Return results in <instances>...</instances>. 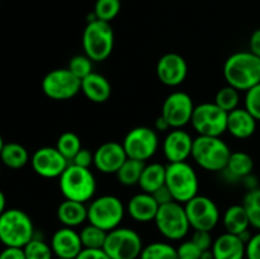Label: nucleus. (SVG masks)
<instances>
[{
  "mask_svg": "<svg viewBox=\"0 0 260 259\" xmlns=\"http://www.w3.org/2000/svg\"><path fill=\"white\" fill-rule=\"evenodd\" d=\"M222 71L228 85L248 91L260 83V57L250 51L235 52L226 58Z\"/></svg>",
  "mask_w": 260,
  "mask_h": 259,
  "instance_id": "obj_1",
  "label": "nucleus"
},
{
  "mask_svg": "<svg viewBox=\"0 0 260 259\" xmlns=\"http://www.w3.org/2000/svg\"><path fill=\"white\" fill-rule=\"evenodd\" d=\"M35 238V225L28 213L19 208L5 210L0 216V243L4 246L24 248Z\"/></svg>",
  "mask_w": 260,
  "mask_h": 259,
  "instance_id": "obj_2",
  "label": "nucleus"
},
{
  "mask_svg": "<svg viewBox=\"0 0 260 259\" xmlns=\"http://www.w3.org/2000/svg\"><path fill=\"white\" fill-rule=\"evenodd\" d=\"M58 179L60 190L65 200L86 203L93 200L95 195V177L88 168L78 167L70 163Z\"/></svg>",
  "mask_w": 260,
  "mask_h": 259,
  "instance_id": "obj_3",
  "label": "nucleus"
},
{
  "mask_svg": "<svg viewBox=\"0 0 260 259\" xmlns=\"http://www.w3.org/2000/svg\"><path fill=\"white\" fill-rule=\"evenodd\" d=\"M229 145L221 137L200 136L193 140L192 157L207 172H222L231 155Z\"/></svg>",
  "mask_w": 260,
  "mask_h": 259,
  "instance_id": "obj_4",
  "label": "nucleus"
},
{
  "mask_svg": "<svg viewBox=\"0 0 260 259\" xmlns=\"http://www.w3.org/2000/svg\"><path fill=\"white\" fill-rule=\"evenodd\" d=\"M84 53L93 62H102L111 56L114 47V32L111 23L94 19L86 23L83 32Z\"/></svg>",
  "mask_w": 260,
  "mask_h": 259,
  "instance_id": "obj_5",
  "label": "nucleus"
},
{
  "mask_svg": "<svg viewBox=\"0 0 260 259\" xmlns=\"http://www.w3.org/2000/svg\"><path fill=\"white\" fill-rule=\"evenodd\" d=\"M165 185L172 193L173 200L182 205L194 198L200 189L197 173L187 161L169 163L167 165Z\"/></svg>",
  "mask_w": 260,
  "mask_h": 259,
  "instance_id": "obj_6",
  "label": "nucleus"
},
{
  "mask_svg": "<svg viewBox=\"0 0 260 259\" xmlns=\"http://www.w3.org/2000/svg\"><path fill=\"white\" fill-rule=\"evenodd\" d=\"M154 222L157 231L170 241L182 240L192 229L188 221L184 205L177 201L160 206Z\"/></svg>",
  "mask_w": 260,
  "mask_h": 259,
  "instance_id": "obj_7",
  "label": "nucleus"
},
{
  "mask_svg": "<svg viewBox=\"0 0 260 259\" xmlns=\"http://www.w3.org/2000/svg\"><path fill=\"white\" fill-rule=\"evenodd\" d=\"M126 207L118 197L104 195L91 200L88 206V222L108 233L119 228Z\"/></svg>",
  "mask_w": 260,
  "mask_h": 259,
  "instance_id": "obj_8",
  "label": "nucleus"
},
{
  "mask_svg": "<svg viewBox=\"0 0 260 259\" xmlns=\"http://www.w3.org/2000/svg\"><path fill=\"white\" fill-rule=\"evenodd\" d=\"M144 249L137 231L129 228H117L107 233L103 250L112 259H139Z\"/></svg>",
  "mask_w": 260,
  "mask_h": 259,
  "instance_id": "obj_9",
  "label": "nucleus"
},
{
  "mask_svg": "<svg viewBox=\"0 0 260 259\" xmlns=\"http://www.w3.org/2000/svg\"><path fill=\"white\" fill-rule=\"evenodd\" d=\"M228 114L215 102L202 103L194 107L190 123L200 136L221 137L228 132Z\"/></svg>",
  "mask_w": 260,
  "mask_h": 259,
  "instance_id": "obj_10",
  "label": "nucleus"
},
{
  "mask_svg": "<svg viewBox=\"0 0 260 259\" xmlns=\"http://www.w3.org/2000/svg\"><path fill=\"white\" fill-rule=\"evenodd\" d=\"M42 90L45 95L52 101H69L81 91V80L68 68L55 69L43 78Z\"/></svg>",
  "mask_w": 260,
  "mask_h": 259,
  "instance_id": "obj_11",
  "label": "nucleus"
},
{
  "mask_svg": "<svg viewBox=\"0 0 260 259\" xmlns=\"http://www.w3.org/2000/svg\"><path fill=\"white\" fill-rule=\"evenodd\" d=\"M122 145L129 159L145 163L156 154L159 149V136L155 130L139 126L127 132Z\"/></svg>",
  "mask_w": 260,
  "mask_h": 259,
  "instance_id": "obj_12",
  "label": "nucleus"
},
{
  "mask_svg": "<svg viewBox=\"0 0 260 259\" xmlns=\"http://www.w3.org/2000/svg\"><path fill=\"white\" fill-rule=\"evenodd\" d=\"M188 221L193 230L212 231L220 221V210L215 201L197 195L184 205Z\"/></svg>",
  "mask_w": 260,
  "mask_h": 259,
  "instance_id": "obj_13",
  "label": "nucleus"
},
{
  "mask_svg": "<svg viewBox=\"0 0 260 259\" xmlns=\"http://www.w3.org/2000/svg\"><path fill=\"white\" fill-rule=\"evenodd\" d=\"M194 103L192 96L185 91H173L165 98L161 107V116L170 124L172 128H183L190 123Z\"/></svg>",
  "mask_w": 260,
  "mask_h": 259,
  "instance_id": "obj_14",
  "label": "nucleus"
},
{
  "mask_svg": "<svg viewBox=\"0 0 260 259\" xmlns=\"http://www.w3.org/2000/svg\"><path fill=\"white\" fill-rule=\"evenodd\" d=\"M70 163L55 147L45 146L36 150L30 157V165L36 174L42 178H60Z\"/></svg>",
  "mask_w": 260,
  "mask_h": 259,
  "instance_id": "obj_15",
  "label": "nucleus"
},
{
  "mask_svg": "<svg viewBox=\"0 0 260 259\" xmlns=\"http://www.w3.org/2000/svg\"><path fill=\"white\" fill-rule=\"evenodd\" d=\"M188 75V63L182 55L169 52L162 55L156 63V76L167 86L180 85Z\"/></svg>",
  "mask_w": 260,
  "mask_h": 259,
  "instance_id": "obj_16",
  "label": "nucleus"
},
{
  "mask_svg": "<svg viewBox=\"0 0 260 259\" xmlns=\"http://www.w3.org/2000/svg\"><path fill=\"white\" fill-rule=\"evenodd\" d=\"M128 159L121 142L109 141L102 144L94 151V167L104 174H116Z\"/></svg>",
  "mask_w": 260,
  "mask_h": 259,
  "instance_id": "obj_17",
  "label": "nucleus"
},
{
  "mask_svg": "<svg viewBox=\"0 0 260 259\" xmlns=\"http://www.w3.org/2000/svg\"><path fill=\"white\" fill-rule=\"evenodd\" d=\"M192 136L182 128H172L162 141V152L169 163L187 161L192 156Z\"/></svg>",
  "mask_w": 260,
  "mask_h": 259,
  "instance_id": "obj_18",
  "label": "nucleus"
},
{
  "mask_svg": "<svg viewBox=\"0 0 260 259\" xmlns=\"http://www.w3.org/2000/svg\"><path fill=\"white\" fill-rule=\"evenodd\" d=\"M50 245L55 256L68 259H75L84 249L80 234L68 226H62L53 233Z\"/></svg>",
  "mask_w": 260,
  "mask_h": 259,
  "instance_id": "obj_19",
  "label": "nucleus"
},
{
  "mask_svg": "<svg viewBox=\"0 0 260 259\" xmlns=\"http://www.w3.org/2000/svg\"><path fill=\"white\" fill-rule=\"evenodd\" d=\"M159 207L160 205L151 193L141 192L129 198L126 212L137 222H150L155 220Z\"/></svg>",
  "mask_w": 260,
  "mask_h": 259,
  "instance_id": "obj_20",
  "label": "nucleus"
},
{
  "mask_svg": "<svg viewBox=\"0 0 260 259\" xmlns=\"http://www.w3.org/2000/svg\"><path fill=\"white\" fill-rule=\"evenodd\" d=\"M245 249L246 244L241 240L240 236L223 233L213 240L211 251L213 259H244Z\"/></svg>",
  "mask_w": 260,
  "mask_h": 259,
  "instance_id": "obj_21",
  "label": "nucleus"
},
{
  "mask_svg": "<svg viewBox=\"0 0 260 259\" xmlns=\"http://www.w3.org/2000/svg\"><path fill=\"white\" fill-rule=\"evenodd\" d=\"M256 122L245 108H236L228 114V132L235 139H249L255 132Z\"/></svg>",
  "mask_w": 260,
  "mask_h": 259,
  "instance_id": "obj_22",
  "label": "nucleus"
},
{
  "mask_svg": "<svg viewBox=\"0 0 260 259\" xmlns=\"http://www.w3.org/2000/svg\"><path fill=\"white\" fill-rule=\"evenodd\" d=\"M81 91L93 103H104L112 95V85L108 79L98 73H91L81 79Z\"/></svg>",
  "mask_w": 260,
  "mask_h": 259,
  "instance_id": "obj_23",
  "label": "nucleus"
},
{
  "mask_svg": "<svg viewBox=\"0 0 260 259\" xmlns=\"http://www.w3.org/2000/svg\"><path fill=\"white\" fill-rule=\"evenodd\" d=\"M56 215L62 226L78 228V226L83 225L85 221H88V207L85 206V203L65 200L58 205Z\"/></svg>",
  "mask_w": 260,
  "mask_h": 259,
  "instance_id": "obj_24",
  "label": "nucleus"
},
{
  "mask_svg": "<svg viewBox=\"0 0 260 259\" xmlns=\"http://www.w3.org/2000/svg\"><path fill=\"white\" fill-rule=\"evenodd\" d=\"M222 223L226 233L238 236L249 231V228H250L248 212L243 205L230 206L223 213Z\"/></svg>",
  "mask_w": 260,
  "mask_h": 259,
  "instance_id": "obj_25",
  "label": "nucleus"
},
{
  "mask_svg": "<svg viewBox=\"0 0 260 259\" xmlns=\"http://www.w3.org/2000/svg\"><path fill=\"white\" fill-rule=\"evenodd\" d=\"M165 175H167V167L160 163H151L145 164L142 170L141 178L139 180V185L142 192L154 193L160 187L165 184Z\"/></svg>",
  "mask_w": 260,
  "mask_h": 259,
  "instance_id": "obj_26",
  "label": "nucleus"
},
{
  "mask_svg": "<svg viewBox=\"0 0 260 259\" xmlns=\"http://www.w3.org/2000/svg\"><path fill=\"white\" fill-rule=\"evenodd\" d=\"M254 160L248 152L234 151L229 157L225 172L233 179H244L248 175L253 174Z\"/></svg>",
  "mask_w": 260,
  "mask_h": 259,
  "instance_id": "obj_27",
  "label": "nucleus"
},
{
  "mask_svg": "<svg viewBox=\"0 0 260 259\" xmlns=\"http://www.w3.org/2000/svg\"><path fill=\"white\" fill-rule=\"evenodd\" d=\"M0 159L3 164L10 169H22L30 160L27 149L18 142L5 144L0 152Z\"/></svg>",
  "mask_w": 260,
  "mask_h": 259,
  "instance_id": "obj_28",
  "label": "nucleus"
},
{
  "mask_svg": "<svg viewBox=\"0 0 260 259\" xmlns=\"http://www.w3.org/2000/svg\"><path fill=\"white\" fill-rule=\"evenodd\" d=\"M145 168V163L135 159H127L123 163L118 172L116 173L117 179L121 184L131 187V185L139 184V180L141 178L142 170Z\"/></svg>",
  "mask_w": 260,
  "mask_h": 259,
  "instance_id": "obj_29",
  "label": "nucleus"
},
{
  "mask_svg": "<svg viewBox=\"0 0 260 259\" xmlns=\"http://www.w3.org/2000/svg\"><path fill=\"white\" fill-rule=\"evenodd\" d=\"M139 259H179L177 248L165 241H154L144 246Z\"/></svg>",
  "mask_w": 260,
  "mask_h": 259,
  "instance_id": "obj_30",
  "label": "nucleus"
},
{
  "mask_svg": "<svg viewBox=\"0 0 260 259\" xmlns=\"http://www.w3.org/2000/svg\"><path fill=\"white\" fill-rule=\"evenodd\" d=\"M80 239L84 249H103L107 231L93 223H88L80 230Z\"/></svg>",
  "mask_w": 260,
  "mask_h": 259,
  "instance_id": "obj_31",
  "label": "nucleus"
},
{
  "mask_svg": "<svg viewBox=\"0 0 260 259\" xmlns=\"http://www.w3.org/2000/svg\"><path fill=\"white\" fill-rule=\"evenodd\" d=\"M56 149L62 154V156L71 163V160L75 157V155L81 149V140L75 132H63L58 136L56 142Z\"/></svg>",
  "mask_w": 260,
  "mask_h": 259,
  "instance_id": "obj_32",
  "label": "nucleus"
},
{
  "mask_svg": "<svg viewBox=\"0 0 260 259\" xmlns=\"http://www.w3.org/2000/svg\"><path fill=\"white\" fill-rule=\"evenodd\" d=\"M243 206L248 212L250 226L260 231V188L248 190L244 197Z\"/></svg>",
  "mask_w": 260,
  "mask_h": 259,
  "instance_id": "obj_33",
  "label": "nucleus"
},
{
  "mask_svg": "<svg viewBox=\"0 0 260 259\" xmlns=\"http://www.w3.org/2000/svg\"><path fill=\"white\" fill-rule=\"evenodd\" d=\"M215 103L223 109L225 112H231L234 109L239 108V103H240V94H239L238 89L233 88L231 85L222 86L218 89L215 96Z\"/></svg>",
  "mask_w": 260,
  "mask_h": 259,
  "instance_id": "obj_34",
  "label": "nucleus"
},
{
  "mask_svg": "<svg viewBox=\"0 0 260 259\" xmlns=\"http://www.w3.org/2000/svg\"><path fill=\"white\" fill-rule=\"evenodd\" d=\"M121 0H96L93 13L96 19L111 23L121 12Z\"/></svg>",
  "mask_w": 260,
  "mask_h": 259,
  "instance_id": "obj_35",
  "label": "nucleus"
},
{
  "mask_svg": "<svg viewBox=\"0 0 260 259\" xmlns=\"http://www.w3.org/2000/svg\"><path fill=\"white\" fill-rule=\"evenodd\" d=\"M23 250L25 259H53L55 255L50 244L36 236L23 248Z\"/></svg>",
  "mask_w": 260,
  "mask_h": 259,
  "instance_id": "obj_36",
  "label": "nucleus"
},
{
  "mask_svg": "<svg viewBox=\"0 0 260 259\" xmlns=\"http://www.w3.org/2000/svg\"><path fill=\"white\" fill-rule=\"evenodd\" d=\"M69 70L81 80L85 76H88L89 74L93 73V61L83 53V55H75L70 58L69 61Z\"/></svg>",
  "mask_w": 260,
  "mask_h": 259,
  "instance_id": "obj_37",
  "label": "nucleus"
},
{
  "mask_svg": "<svg viewBox=\"0 0 260 259\" xmlns=\"http://www.w3.org/2000/svg\"><path fill=\"white\" fill-rule=\"evenodd\" d=\"M245 109L256 119L260 121V83L245 94Z\"/></svg>",
  "mask_w": 260,
  "mask_h": 259,
  "instance_id": "obj_38",
  "label": "nucleus"
},
{
  "mask_svg": "<svg viewBox=\"0 0 260 259\" xmlns=\"http://www.w3.org/2000/svg\"><path fill=\"white\" fill-rule=\"evenodd\" d=\"M178 258L179 259H201L203 251L193 243V240H185L177 248Z\"/></svg>",
  "mask_w": 260,
  "mask_h": 259,
  "instance_id": "obj_39",
  "label": "nucleus"
},
{
  "mask_svg": "<svg viewBox=\"0 0 260 259\" xmlns=\"http://www.w3.org/2000/svg\"><path fill=\"white\" fill-rule=\"evenodd\" d=\"M192 240L202 251L211 250V248H212L213 240L212 236H211V231L194 230L192 235Z\"/></svg>",
  "mask_w": 260,
  "mask_h": 259,
  "instance_id": "obj_40",
  "label": "nucleus"
},
{
  "mask_svg": "<svg viewBox=\"0 0 260 259\" xmlns=\"http://www.w3.org/2000/svg\"><path fill=\"white\" fill-rule=\"evenodd\" d=\"M71 164H75L78 167L88 168L89 169L94 164V152H90V150L81 147L80 151L71 160Z\"/></svg>",
  "mask_w": 260,
  "mask_h": 259,
  "instance_id": "obj_41",
  "label": "nucleus"
},
{
  "mask_svg": "<svg viewBox=\"0 0 260 259\" xmlns=\"http://www.w3.org/2000/svg\"><path fill=\"white\" fill-rule=\"evenodd\" d=\"M246 259H260V231L251 235L250 240L246 243Z\"/></svg>",
  "mask_w": 260,
  "mask_h": 259,
  "instance_id": "obj_42",
  "label": "nucleus"
},
{
  "mask_svg": "<svg viewBox=\"0 0 260 259\" xmlns=\"http://www.w3.org/2000/svg\"><path fill=\"white\" fill-rule=\"evenodd\" d=\"M75 259H112L103 249H83Z\"/></svg>",
  "mask_w": 260,
  "mask_h": 259,
  "instance_id": "obj_43",
  "label": "nucleus"
},
{
  "mask_svg": "<svg viewBox=\"0 0 260 259\" xmlns=\"http://www.w3.org/2000/svg\"><path fill=\"white\" fill-rule=\"evenodd\" d=\"M0 259H25V254L23 248L5 246V248L0 251Z\"/></svg>",
  "mask_w": 260,
  "mask_h": 259,
  "instance_id": "obj_44",
  "label": "nucleus"
},
{
  "mask_svg": "<svg viewBox=\"0 0 260 259\" xmlns=\"http://www.w3.org/2000/svg\"><path fill=\"white\" fill-rule=\"evenodd\" d=\"M152 196H154V198L156 200V202L159 203L160 206L161 205H165V203H169L172 202L173 200V196L172 193H170V190L168 189L167 185H162V187H160L159 189L155 190L154 193H152Z\"/></svg>",
  "mask_w": 260,
  "mask_h": 259,
  "instance_id": "obj_45",
  "label": "nucleus"
},
{
  "mask_svg": "<svg viewBox=\"0 0 260 259\" xmlns=\"http://www.w3.org/2000/svg\"><path fill=\"white\" fill-rule=\"evenodd\" d=\"M249 48H250V52H253L254 55L260 57V28L254 30L253 35L250 36Z\"/></svg>",
  "mask_w": 260,
  "mask_h": 259,
  "instance_id": "obj_46",
  "label": "nucleus"
},
{
  "mask_svg": "<svg viewBox=\"0 0 260 259\" xmlns=\"http://www.w3.org/2000/svg\"><path fill=\"white\" fill-rule=\"evenodd\" d=\"M170 128H172V127H170V124L168 123L167 119L160 114V116L156 118V121H155V130H156V131L165 132V131H169Z\"/></svg>",
  "mask_w": 260,
  "mask_h": 259,
  "instance_id": "obj_47",
  "label": "nucleus"
},
{
  "mask_svg": "<svg viewBox=\"0 0 260 259\" xmlns=\"http://www.w3.org/2000/svg\"><path fill=\"white\" fill-rule=\"evenodd\" d=\"M243 182L249 190L254 189V188H258V185H256V178L254 177L253 174H250V175H248V177L244 178Z\"/></svg>",
  "mask_w": 260,
  "mask_h": 259,
  "instance_id": "obj_48",
  "label": "nucleus"
},
{
  "mask_svg": "<svg viewBox=\"0 0 260 259\" xmlns=\"http://www.w3.org/2000/svg\"><path fill=\"white\" fill-rule=\"evenodd\" d=\"M7 210V198H5V195L3 193V190H0V216L4 211Z\"/></svg>",
  "mask_w": 260,
  "mask_h": 259,
  "instance_id": "obj_49",
  "label": "nucleus"
},
{
  "mask_svg": "<svg viewBox=\"0 0 260 259\" xmlns=\"http://www.w3.org/2000/svg\"><path fill=\"white\" fill-rule=\"evenodd\" d=\"M4 145H5V142H4V140H3L2 135H0V152H2V150H3V147H4Z\"/></svg>",
  "mask_w": 260,
  "mask_h": 259,
  "instance_id": "obj_50",
  "label": "nucleus"
},
{
  "mask_svg": "<svg viewBox=\"0 0 260 259\" xmlns=\"http://www.w3.org/2000/svg\"><path fill=\"white\" fill-rule=\"evenodd\" d=\"M53 259H68V258H58V256H56V258H53Z\"/></svg>",
  "mask_w": 260,
  "mask_h": 259,
  "instance_id": "obj_51",
  "label": "nucleus"
}]
</instances>
